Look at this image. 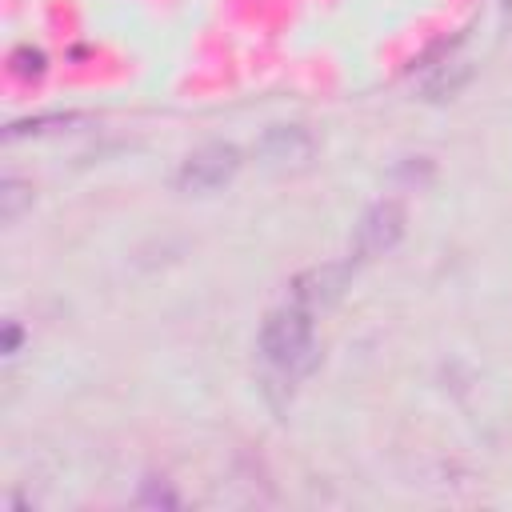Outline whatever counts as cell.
<instances>
[{
  "label": "cell",
  "mask_w": 512,
  "mask_h": 512,
  "mask_svg": "<svg viewBox=\"0 0 512 512\" xmlns=\"http://www.w3.org/2000/svg\"><path fill=\"white\" fill-rule=\"evenodd\" d=\"M260 352L272 368H284V372H300L312 364V352H316V328H312V312L300 308V304H284V308H272L260 324Z\"/></svg>",
  "instance_id": "6da1fadb"
},
{
  "label": "cell",
  "mask_w": 512,
  "mask_h": 512,
  "mask_svg": "<svg viewBox=\"0 0 512 512\" xmlns=\"http://www.w3.org/2000/svg\"><path fill=\"white\" fill-rule=\"evenodd\" d=\"M240 172V148L228 140H208L196 152H188L176 168V188L188 196H208L224 188Z\"/></svg>",
  "instance_id": "7a4b0ae2"
},
{
  "label": "cell",
  "mask_w": 512,
  "mask_h": 512,
  "mask_svg": "<svg viewBox=\"0 0 512 512\" xmlns=\"http://www.w3.org/2000/svg\"><path fill=\"white\" fill-rule=\"evenodd\" d=\"M404 236V204L400 200H376L364 208V216L356 220L352 232V256L356 260H376L384 252H392Z\"/></svg>",
  "instance_id": "3957f363"
},
{
  "label": "cell",
  "mask_w": 512,
  "mask_h": 512,
  "mask_svg": "<svg viewBox=\"0 0 512 512\" xmlns=\"http://www.w3.org/2000/svg\"><path fill=\"white\" fill-rule=\"evenodd\" d=\"M256 152L264 156V164L288 168V164H304L316 152V140L304 124H268L264 136L256 140Z\"/></svg>",
  "instance_id": "277c9868"
},
{
  "label": "cell",
  "mask_w": 512,
  "mask_h": 512,
  "mask_svg": "<svg viewBox=\"0 0 512 512\" xmlns=\"http://www.w3.org/2000/svg\"><path fill=\"white\" fill-rule=\"evenodd\" d=\"M348 284V264H320V268H308L292 280V304L300 308H316V304H332Z\"/></svg>",
  "instance_id": "5b68a950"
},
{
  "label": "cell",
  "mask_w": 512,
  "mask_h": 512,
  "mask_svg": "<svg viewBox=\"0 0 512 512\" xmlns=\"http://www.w3.org/2000/svg\"><path fill=\"white\" fill-rule=\"evenodd\" d=\"M28 208H32V184L20 180V176H8L0 184V216H4V224H16Z\"/></svg>",
  "instance_id": "8992f818"
},
{
  "label": "cell",
  "mask_w": 512,
  "mask_h": 512,
  "mask_svg": "<svg viewBox=\"0 0 512 512\" xmlns=\"http://www.w3.org/2000/svg\"><path fill=\"white\" fill-rule=\"evenodd\" d=\"M448 64V60H444ZM468 76H472V68L464 64V60H452L448 68H440L428 84H424V92H428V100H444V96H456L464 84H468Z\"/></svg>",
  "instance_id": "52a82bcc"
},
{
  "label": "cell",
  "mask_w": 512,
  "mask_h": 512,
  "mask_svg": "<svg viewBox=\"0 0 512 512\" xmlns=\"http://www.w3.org/2000/svg\"><path fill=\"white\" fill-rule=\"evenodd\" d=\"M44 68H48V56H44L40 48H32V44H20V48L8 56V72H12L16 80H40Z\"/></svg>",
  "instance_id": "ba28073f"
},
{
  "label": "cell",
  "mask_w": 512,
  "mask_h": 512,
  "mask_svg": "<svg viewBox=\"0 0 512 512\" xmlns=\"http://www.w3.org/2000/svg\"><path fill=\"white\" fill-rule=\"evenodd\" d=\"M140 504H168V508H172V504H180V500H176V492H172L164 480L152 476V480H144V488H140Z\"/></svg>",
  "instance_id": "9c48e42d"
},
{
  "label": "cell",
  "mask_w": 512,
  "mask_h": 512,
  "mask_svg": "<svg viewBox=\"0 0 512 512\" xmlns=\"http://www.w3.org/2000/svg\"><path fill=\"white\" fill-rule=\"evenodd\" d=\"M16 348H20V324L8 320L4 324V356H16Z\"/></svg>",
  "instance_id": "30bf717a"
},
{
  "label": "cell",
  "mask_w": 512,
  "mask_h": 512,
  "mask_svg": "<svg viewBox=\"0 0 512 512\" xmlns=\"http://www.w3.org/2000/svg\"><path fill=\"white\" fill-rule=\"evenodd\" d=\"M504 8H512V0H504Z\"/></svg>",
  "instance_id": "8fae6325"
}]
</instances>
